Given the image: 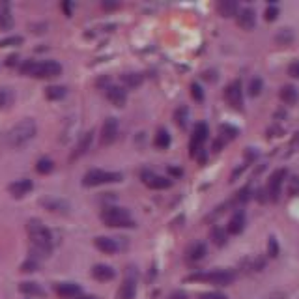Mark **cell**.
Returning <instances> with one entry per match:
<instances>
[{
    "label": "cell",
    "instance_id": "obj_1",
    "mask_svg": "<svg viewBox=\"0 0 299 299\" xmlns=\"http://www.w3.org/2000/svg\"><path fill=\"white\" fill-rule=\"evenodd\" d=\"M28 236H30L32 243V254L39 256V258H45L53 251V234L49 232V228H45L39 221H30L28 224Z\"/></svg>",
    "mask_w": 299,
    "mask_h": 299
},
{
    "label": "cell",
    "instance_id": "obj_2",
    "mask_svg": "<svg viewBox=\"0 0 299 299\" xmlns=\"http://www.w3.org/2000/svg\"><path fill=\"white\" fill-rule=\"evenodd\" d=\"M21 73H23V75H28V77H36V79H53V77H58L62 73V66L54 60H45V62L26 60L23 66H21Z\"/></svg>",
    "mask_w": 299,
    "mask_h": 299
},
{
    "label": "cell",
    "instance_id": "obj_3",
    "mask_svg": "<svg viewBox=\"0 0 299 299\" xmlns=\"http://www.w3.org/2000/svg\"><path fill=\"white\" fill-rule=\"evenodd\" d=\"M36 131H38V125L32 118H24L19 123H15L11 129H9L8 137H6V142H8L11 148H21L23 144H26L28 140L36 137Z\"/></svg>",
    "mask_w": 299,
    "mask_h": 299
},
{
    "label": "cell",
    "instance_id": "obj_4",
    "mask_svg": "<svg viewBox=\"0 0 299 299\" xmlns=\"http://www.w3.org/2000/svg\"><path fill=\"white\" fill-rule=\"evenodd\" d=\"M101 221L105 222V226H110V228H131L135 226V221L131 219L129 211L125 207H107L101 211Z\"/></svg>",
    "mask_w": 299,
    "mask_h": 299
},
{
    "label": "cell",
    "instance_id": "obj_5",
    "mask_svg": "<svg viewBox=\"0 0 299 299\" xmlns=\"http://www.w3.org/2000/svg\"><path fill=\"white\" fill-rule=\"evenodd\" d=\"M187 281H204V283H211L217 286H228L236 281V273L230 269H217L211 273H193L187 277Z\"/></svg>",
    "mask_w": 299,
    "mask_h": 299
},
{
    "label": "cell",
    "instance_id": "obj_6",
    "mask_svg": "<svg viewBox=\"0 0 299 299\" xmlns=\"http://www.w3.org/2000/svg\"><path fill=\"white\" fill-rule=\"evenodd\" d=\"M122 180V174L120 172H107V170H100L94 169L88 170L83 178V185L86 187H96V185H103V184H118Z\"/></svg>",
    "mask_w": 299,
    "mask_h": 299
},
{
    "label": "cell",
    "instance_id": "obj_7",
    "mask_svg": "<svg viewBox=\"0 0 299 299\" xmlns=\"http://www.w3.org/2000/svg\"><path fill=\"white\" fill-rule=\"evenodd\" d=\"M224 100L228 101V105L234 108H241L243 107V90H241V83L239 81H234L232 85L226 86L224 90Z\"/></svg>",
    "mask_w": 299,
    "mask_h": 299
},
{
    "label": "cell",
    "instance_id": "obj_8",
    "mask_svg": "<svg viewBox=\"0 0 299 299\" xmlns=\"http://www.w3.org/2000/svg\"><path fill=\"white\" fill-rule=\"evenodd\" d=\"M284 178H286V169L275 170V172L271 174V178H269L268 195H269V199L273 200V202H277V200H279V197H281V187H283Z\"/></svg>",
    "mask_w": 299,
    "mask_h": 299
},
{
    "label": "cell",
    "instance_id": "obj_9",
    "mask_svg": "<svg viewBox=\"0 0 299 299\" xmlns=\"http://www.w3.org/2000/svg\"><path fill=\"white\" fill-rule=\"evenodd\" d=\"M207 135H209V129L204 122H199L195 125V131H193V138H191V155L195 157L197 152H200V146L206 142Z\"/></svg>",
    "mask_w": 299,
    "mask_h": 299
},
{
    "label": "cell",
    "instance_id": "obj_10",
    "mask_svg": "<svg viewBox=\"0 0 299 299\" xmlns=\"http://www.w3.org/2000/svg\"><path fill=\"white\" fill-rule=\"evenodd\" d=\"M118 138V120L116 118H107L103 127H101V144L108 146Z\"/></svg>",
    "mask_w": 299,
    "mask_h": 299
},
{
    "label": "cell",
    "instance_id": "obj_11",
    "mask_svg": "<svg viewBox=\"0 0 299 299\" xmlns=\"http://www.w3.org/2000/svg\"><path fill=\"white\" fill-rule=\"evenodd\" d=\"M142 178H144V184L148 187H152V189H169L170 185H172L170 178L157 176V174H152V172H144Z\"/></svg>",
    "mask_w": 299,
    "mask_h": 299
},
{
    "label": "cell",
    "instance_id": "obj_12",
    "mask_svg": "<svg viewBox=\"0 0 299 299\" xmlns=\"http://www.w3.org/2000/svg\"><path fill=\"white\" fill-rule=\"evenodd\" d=\"M34 189V184H32L30 180H17V182H13V184H9L8 191L15 197V199H23L24 195H28V193Z\"/></svg>",
    "mask_w": 299,
    "mask_h": 299
},
{
    "label": "cell",
    "instance_id": "obj_13",
    "mask_svg": "<svg viewBox=\"0 0 299 299\" xmlns=\"http://www.w3.org/2000/svg\"><path fill=\"white\" fill-rule=\"evenodd\" d=\"M107 100L112 103V105H116V107H123L125 105V101H127V94H125V90H123L122 86H108L107 88Z\"/></svg>",
    "mask_w": 299,
    "mask_h": 299
},
{
    "label": "cell",
    "instance_id": "obj_14",
    "mask_svg": "<svg viewBox=\"0 0 299 299\" xmlns=\"http://www.w3.org/2000/svg\"><path fill=\"white\" fill-rule=\"evenodd\" d=\"M56 294L64 299H75L81 296V286L75 283H60L56 284Z\"/></svg>",
    "mask_w": 299,
    "mask_h": 299
},
{
    "label": "cell",
    "instance_id": "obj_15",
    "mask_svg": "<svg viewBox=\"0 0 299 299\" xmlns=\"http://www.w3.org/2000/svg\"><path fill=\"white\" fill-rule=\"evenodd\" d=\"M243 228H245V213H243L241 209H238L236 213L232 215L230 221H228L226 232H228V234H234V236H238V234L243 232Z\"/></svg>",
    "mask_w": 299,
    "mask_h": 299
},
{
    "label": "cell",
    "instance_id": "obj_16",
    "mask_svg": "<svg viewBox=\"0 0 299 299\" xmlns=\"http://www.w3.org/2000/svg\"><path fill=\"white\" fill-rule=\"evenodd\" d=\"M238 24L243 28V30H253L254 24H256V15L251 8H243L239 9L238 13Z\"/></svg>",
    "mask_w": 299,
    "mask_h": 299
},
{
    "label": "cell",
    "instance_id": "obj_17",
    "mask_svg": "<svg viewBox=\"0 0 299 299\" xmlns=\"http://www.w3.org/2000/svg\"><path fill=\"white\" fill-rule=\"evenodd\" d=\"M92 277L94 279H98L101 283H105V281H112L116 277V271L110 266H105V264H98V266H94L92 268Z\"/></svg>",
    "mask_w": 299,
    "mask_h": 299
},
{
    "label": "cell",
    "instance_id": "obj_18",
    "mask_svg": "<svg viewBox=\"0 0 299 299\" xmlns=\"http://www.w3.org/2000/svg\"><path fill=\"white\" fill-rule=\"evenodd\" d=\"M92 138H94V131L85 133V135L81 137V140L77 142V146H75V152L71 154V159H77L81 155H85L86 152L90 150V146H92Z\"/></svg>",
    "mask_w": 299,
    "mask_h": 299
},
{
    "label": "cell",
    "instance_id": "obj_19",
    "mask_svg": "<svg viewBox=\"0 0 299 299\" xmlns=\"http://www.w3.org/2000/svg\"><path fill=\"white\" fill-rule=\"evenodd\" d=\"M94 243L96 247L100 249L101 253H107V254H114L118 251V245H116V241L112 238H107V236H100V238L94 239Z\"/></svg>",
    "mask_w": 299,
    "mask_h": 299
},
{
    "label": "cell",
    "instance_id": "obj_20",
    "mask_svg": "<svg viewBox=\"0 0 299 299\" xmlns=\"http://www.w3.org/2000/svg\"><path fill=\"white\" fill-rule=\"evenodd\" d=\"M217 11H219V15L222 17L238 15V2H234V0H221V2L217 4Z\"/></svg>",
    "mask_w": 299,
    "mask_h": 299
},
{
    "label": "cell",
    "instance_id": "obj_21",
    "mask_svg": "<svg viewBox=\"0 0 299 299\" xmlns=\"http://www.w3.org/2000/svg\"><path fill=\"white\" fill-rule=\"evenodd\" d=\"M281 100L286 103V105H296L299 100V92H298V88L296 86H292V85H286L281 88Z\"/></svg>",
    "mask_w": 299,
    "mask_h": 299
},
{
    "label": "cell",
    "instance_id": "obj_22",
    "mask_svg": "<svg viewBox=\"0 0 299 299\" xmlns=\"http://www.w3.org/2000/svg\"><path fill=\"white\" fill-rule=\"evenodd\" d=\"M206 253H207V249H206V245H204L202 241H199V243H193V245L189 247V251H187V260L199 262V260H202V258L206 256Z\"/></svg>",
    "mask_w": 299,
    "mask_h": 299
},
{
    "label": "cell",
    "instance_id": "obj_23",
    "mask_svg": "<svg viewBox=\"0 0 299 299\" xmlns=\"http://www.w3.org/2000/svg\"><path fill=\"white\" fill-rule=\"evenodd\" d=\"M19 292H23L24 296H36V298L45 296V290L38 283H21L19 284Z\"/></svg>",
    "mask_w": 299,
    "mask_h": 299
},
{
    "label": "cell",
    "instance_id": "obj_24",
    "mask_svg": "<svg viewBox=\"0 0 299 299\" xmlns=\"http://www.w3.org/2000/svg\"><path fill=\"white\" fill-rule=\"evenodd\" d=\"M135 294H137V284L133 279L125 281V283L120 286L118 290V299H135Z\"/></svg>",
    "mask_w": 299,
    "mask_h": 299
},
{
    "label": "cell",
    "instance_id": "obj_25",
    "mask_svg": "<svg viewBox=\"0 0 299 299\" xmlns=\"http://www.w3.org/2000/svg\"><path fill=\"white\" fill-rule=\"evenodd\" d=\"M41 206L47 207L49 211H60V213L68 211V207H69L64 200H56V199H43L41 200Z\"/></svg>",
    "mask_w": 299,
    "mask_h": 299
},
{
    "label": "cell",
    "instance_id": "obj_26",
    "mask_svg": "<svg viewBox=\"0 0 299 299\" xmlns=\"http://www.w3.org/2000/svg\"><path fill=\"white\" fill-rule=\"evenodd\" d=\"M15 101V94L11 88H6V86H0V108H8L13 105Z\"/></svg>",
    "mask_w": 299,
    "mask_h": 299
},
{
    "label": "cell",
    "instance_id": "obj_27",
    "mask_svg": "<svg viewBox=\"0 0 299 299\" xmlns=\"http://www.w3.org/2000/svg\"><path fill=\"white\" fill-rule=\"evenodd\" d=\"M66 94H68L66 86H49L45 90V98L51 101H58L62 98H66Z\"/></svg>",
    "mask_w": 299,
    "mask_h": 299
},
{
    "label": "cell",
    "instance_id": "obj_28",
    "mask_svg": "<svg viewBox=\"0 0 299 299\" xmlns=\"http://www.w3.org/2000/svg\"><path fill=\"white\" fill-rule=\"evenodd\" d=\"M154 144L159 148V150H165V148H169L170 146V135H169V131L167 129H159L157 131V135H155L154 138Z\"/></svg>",
    "mask_w": 299,
    "mask_h": 299
},
{
    "label": "cell",
    "instance_id": "obj_29",
    "mask_svg": "<svg viewBox=\"0 0 299 299\" xmlns=\"http://www.w3.org/2000/svg\"><path fill=\"white\" fill-rule=\"evenodd\" d=\"M122 83L127 88H137V86L142 85V75H138V73H123Z\"/></svg>",
    "mask_w": 299,
    "mask_h": 299
},
{
    "label": "cell",
    "instance_id": "obj_30",
    "mask_svg": "<svg viewBox=\"0 0 299 299\" xmlns=\"http://www.w3.org/2000/svg\"><path fill=\"white\" fill-rule=\"evenodd\" d=\"M226 238H228V232L221 228V226H215L213 230H211V241H213L217 247H222L226 243Z\"/></svg>",
    "mask_w": 299,
    "mask_h": 299
},
{
    "label": "cell",
    "instance_id": "obj_31",
    "mask_svg": "<svg viewBox=\"0 0 299 299\" xmlns=\"http://www.w3.org/2000/svg\"><path fill=\"white\" fill-rule=\"evenodd\" d=\"M275 41L279 45H290L292 41H294V32H292L290 28H283V30L275 36Z\"/></svg>",
    "mask_w": 299,
    "mask_h": 299
},
{
    "label": "cell",
    "instance_id": "obj_32",
    "mask_svg": "<svg viewBox=\"0 0 299 299\" xmlns=\"http://www.w3.org/2000/svg\"><path fill=\"white\" fill-rule=\"evenodd\" d=\"M174 120L180 127H187V120H189V108L187 107H180L174 114Z\"/></svg>",
    "mask_w": 299,
    "mask_h": 299
},
{
    "label": "cell",
    "instance_id": "obj_33",
    "mask_svg": "<svg viewBox=\"0 0 299 299\" xmlns=\"http://www.w3.org/2000/svg\"><path fill=\"white\" fill-rule=\"evenodd\" d=\"M262 86H264V81H262L260 77L251 79V83H249V96H253V98H256V96H260Z\"/></svg>",
    "mask_w": 299,
    "mask_h": 299
},
{
    "label": "cell",
    "instance_id": "obj_34",
    "mask_svg": "<svg viewBox=\"0 0 299 299\" xmlns=\"http://www.w3.org/2000/svg\"><path fill=\"white\" fill-rule=\"evenodd\" d=\"M53 169H54V163L51 161V159H47V157L39 159L38 165H36V170H38L39 174H49V172H53Z\"/></svg>",
    "mask_w": 299,
    "mask_h": 299
},
{
    "label": "cell",
    "instance_id": "obj_35",
    "mask_svg": "<svg viewBox=\"0 0 299 299\" xmlns=\"http://www.w3.org/2000/svg\"><path fill=\"white\" fill-rule=\"evenodd\" d=\"M39 269V262L36 258H28L26 262L21 264V271L23 273H34V271H38Z\"/></svg>",
    "mask_w": 299,
    "mask_h": 299
},
{
    "label": "cell",
    "instance_id": "obj_36",
    "mask_svg": "<svg viewBox=\"0 0 299 299\" xmlns=\"http://www.w3.org/2000/svg\"><path fill=\"white\" fill-rule=\"evenodd\" d=\"M219 133H221L222 135V138H236L238 137V133L239 131L236 129V127H232V125H226V123H224V125H221V127H219Z\"/></svg>",
    "mask_w": 299,
    "mask_h": 299
},
{
    "label": "cell",
    "instance_id": "obj_37",
    "mask_svg": "<svg viewBox=\"0 0 299 299\" xmlns=\"http://www.w3.org/2000/svg\"><path fill=\"white\" fill-rule=\"evenodd\" d=\"M21 43H23V38H21V36H9V38L0 39V49H4V47H15V45H21Z\"/></svg>",
    "mask_w": 299,
    "mask_h": 299
},
{
    "label": "cell",
    "instance_id": "obj_38",
    "mask_svg": "<svg viewBox=\"0 0 299 299\" xmlns=\"http://www.w3.org/2000/svg\"><path fill=\"white\" fill-rule=\"evenodd\" d=\"M191 96L195 101H204V92H202V88H200L197 83H193L191 85Z\"/></svg>",
    "mask_w": 299,
    "mask_h": 299
},
{
    "label": "cell",
    "instance_id": "obj_39",
    "mask_svg": "<svg viewBox=\"0 0 299 299\" xmlns=\"http://www.w3.org/2000/svg\"><path fill=\"white\" fill-rule=\"evenodd\" d=\"M268 254H269V256H273V258H275L277 254H279V243H277L275 238H269V241H268Z\"/></svg>",
    "mask_w": 299,
    "mask_h": 299
},
{
    "label": "cell",
    "instance_id": "obj_40",
    "mask_svg": "<svg viewBox=\"0 0 299 299\" xmlns=\"http://www.w3.org/2000/svg\"><path fill=\"white\" fill-rule=\"evenodd\" d=\"M266 21H275L277 17H279V9L275 8V6H269L268 9H266Z\"/></svg>",
    "mask_w": 299,
    "mask_h": 299
},
{
    "label": "cell",
    "instance_id": "obj_41",
    "mask_svg": "<svg viewBox=\"0 0 299 299\" xmlns=\"http://www.w3.org/2000/svg\"><path fill=\"white\" fill-rule=\"evenodd\" d=\"M288 75L299 79V62H292L290 66H288Z\"/></svg>",
    "mask_w": 299,
    "mask_h": 299
},
{
    "label": "cell",
    "instance_id": "obj_42",
    "mask_svg": "<svg viewBox=\"0 0 299 299\" xmlns=\"http://www.w3.org/2000/svg\"><path fill=\"white\" fill-rule=\"evenodd\" d=\"M202 299H228L224 294H219V292H211V294H204Z\"/></svg>",
    "mask_w": 299,
    "mask_h": 299
},
{
    "label": "cell",
    "instance_id": "obj_43",
    "mask_svg": "<svg viewBox=\"0 0 299 299\" xmlns=\"http://www.w3.org/2000/svg\"><path fill=\"white\" fill-rule=\"evenodd\" d=\"M249 200V189H241V191L238 193V197H236V202H247Z\"/></svg>",
    "mask_w": 299,
    "mask_h": 299
},
{
    "label": "cell",
    "instance_id": "obj_44",
    "mask_svg": "<svg viewBox=\"0 0 299 299\" xmlns=\"http://www.w3.org/2000/svg\"><path fill=\"white\" fill-rule=\"evenodd\" d=\"M204 79L209 81V83H215L217 81V71H204Z\"/></svg>",
    "mask_w": 299,
    "mask_h": 299
},
{
    "label": "cell",
    "instance_id": "obj_45",
    "mask_svg": "<svg viewBox=\"0 0 299 299\" xmlns=\"http://www.w3.org/2000/svg\"><path fill=\"white\" fill-rule=\"evenodd\" d=\"M169 299H187V294H185V292H174V294H172V296H170Z\"/></svg>",
    "mask_w": 299,
    "mask_h": 299
},
{
    "label": "cell",
    "instance_id": "obj_46",
    "mask_svg": "<svg viewBox=\"0 0 299 299\" xmlns=\"http://www.w3.org/2000/svg\"><path fill=\"white\" fill-rule=\"evenodd\" d=\"M62 9L66 11V15L71 17V4H69V2H64V4H62Z\"/></svg>",
    "mask_w": 299,
    "mask_h": 299
},
{
    "label": "cell",
    "instance_id": "obj_47",
    "mask_svg": "<svg viewBox=\"0 0 299 299\" xmlns=\"http://www.w3.org/2000/svg\"><path fill=\"white\" fill-rule=\"evenodd\" d=\"M17 62V54H11V56H8V60H6V66H15Z\"/></svg>",
    "mask_w": 299,
    "mask_h": 299
},
{
    "label": "cell",
    "instance_id": "obj_48",
    "mask_svg": "<svg viewBox=\"0 0 299 299\" xmlns=\"http://www.w3.org/2000/svg\"><path fill=\"white\" fill-rule=\"evenodd\" d=\"M169 172H170V174H174V176H182V170H180V169H172V167H170Z\"/></svg>",
    "mask_w": 299,
    "mask_h": 299
},
{
    "label": "cell",
    "instance_id": "obj_49",
    "mask_svg": "<svg viewBox=\"0 0 299 299\" xmlns=\"http://www.w3.org/2000/svg\"><path fill=\"white\" fill-rule=\"evenodd\" d=\"M75 299H94L92 296H83V294H81V296H79V298H75Z\"/></svg>",
    "mask_w": 299,
    "mask_h": 299
}]
</instances>
